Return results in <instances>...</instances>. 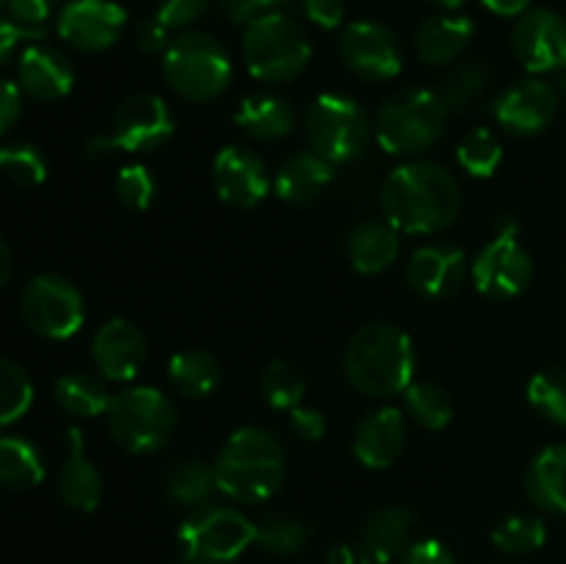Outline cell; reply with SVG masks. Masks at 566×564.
Returning <instances> with one entry per match:
<instances>
[{
    "label": "cell",
    "instance_id": "cell-1",
    "mask_svg": "<svg viewBox=\"0 0 566 564\" xmlns=\"http://www.w3.org/2000/svg\"><path fill=\"white\" fill-rule=\"evenodd\" d=\"M381 213L396 230L434 236L462 213V186L451 169L431 160H409L387 175L379 194Z\"/></svg>",
    "mask_w": 566,
    "mask_h": 564
},
{
    "label": "cell",
    "instance_id": "cell-2",
    "mask_svg": "<svg viewBox=\"0 0 566 564\" xmlns=\"http://www.w3.org/2000/svg\"><path fill=\"white\" fill-rule=\"evenodd\" d=\"M213 468L216 484L227 498L241 503H263L285 484V446L274 431L263 426H243L227 437Z\"/></svg>",
    "mask_w": 566,
    "mask_h": 564
},
{
    "label": "cell",
    "instance_id": "cell-3",
    "mask_svg": "<svg viewBox=\"0 0 566 564\" xmlns=\"http://www.w3.org/2000/svg\"><path fill=\"white\" fill-rule=\"evenodd\" d=\"M418 354H415L412 337L396 324L376 321L363 326L348 341L343 354V374L348 385L363 396L392 398L407 393L412 385Z\"/></svg>",
    "mask_w": 566,
    "mask_h": 564
},
{
    "label": "cell",
    "instance_id": "cell-4",
    "mask_svg": "<svg viewBox=\"0 0 566 564\" xmlns=\"http://www.w3.org/2000/svg\"><path fill=\"white\" fill-rule=\"evenodd\" d=\"M448 111L437 92L429 88H401L390 94L376 111L374 133L381 149L401 158H418L442 138Z\"/></svg>",
    "mask_w": 566,
    "mask_h": 564
},
{
    "label": "cell",
    "instance_id": "cell-5",
    "mask_svg": "<svg viewBox=\"0 0 566 564\" xmlns=\"http://www.w3.org/2000/svg\"><path fill=\"white\" fill-rule=\"evenodd\" d=\"M243 61L252 77L263 83H287L302 75L313 55L302 22L282 11H269L243 28Z\"/></svg>",
    "mask_w": 566,
    "mask_h": 564
},
{
    "label": "cell",
    "instance_id": "cell-6",
    "mask_svg": "<svg viewBox=\"0 0 566 564\" xmlns=\"http://www.w3.org/2000/svg\"><path fill=\"white\" fill-rule=\"evenodd\" d=\"M164 77L180 97L210 103L232 83V59L224 44L202 31L171 39L164 53Z\"/></svg>",
    "mask_w": 566,
    "mask_h": 564
},
{
    "label": "cell",
    "instance_id": "cell-7",
    "mask_svg": "<svg viewBox=\"0 0 566 564\" xmlns=\"http://www.w3.org/2000/svg\"><path fill=\"white\" fill-rule=\"evenodd\" d=\"M105 418L116 446L136 457L169 446L177 429L175 404L155 387H125L114 393Z\"/></svg>",
    "mask_w": 566,
    "mask_h": 564
},
{
    "label": "cell",
    "instance_id": "cell-8",
    "mask_svg": "<svg viewBox=\"0 0 566 564\" xmlns=\"http://www.w3.org/2000/svg\"><path fill=\"white\" fill-rule=\"evenodd\" d=\"M304 136L313 153L337 164H354L368 149L374 125L363 105L346 94H321L304 114Z\"/></svg>",
    "mask_w": 566,
    "mask_h": 564
},
{
    "label": "cell",
    "instance_id": "cell-9",
    "mask_svg": "<svg viewBox=\"0 0 566 564\" xmlns=\"http://www.w3.org/2000/svg\"><path fill=\"white\" fill-rule=\"evenodd\" d=\"M470 276L475 282V291L484 293L486 299L506 302V299L520 296L534 280V260L528 249L517 238V221L512 213H503L497 219V232L490 243L479 249Z\"/></svg>",
    "mask_w": 566,
    "mask_h": 564
},
{
    "label": "cell",
    "instance_id": "cell-10",
    "mask_svg": "<svg viewBox=\"0 0 566 564\" xmlns=\"http://www.w3.org/2000/svg\"><path fill=\"white\" fill-rule=\"evenodd\" d=\"M254 542V523L230 506H202L188 514L177 531L180 553L208 564H227Z\"/></svg>",
    "mask_w": 566,
    "mask_h": 564
},
{
    "label": "cell",
    "instance_id": "cell-11",
    "mask_svg": "<svg viewBox=\"0 0 566 564\" xmlns=\"http://www.w3.org/2000/svg\"><path fill=\"white\" fill-rule=\"evenodd\" d=\"M22 321L44 341H66L86 318V302L70 280L59 274H39L25 285L20 299Z\"/></svg>",
    "mask_w": 566,
    "mask_h": 564
},
{
    "label": "cell",
    "instance_id": "cell-12",
    "mask_svg": "<svg viewBox=\"0 0 566 564\" xmlns=\"http://www.w3.org/2000/svg\"><path fill=\"white\" fill-rule=\"evenodd\" d=\"M337 50H340L343 64L359 81H392V77H398V72L403 66V50L398 36L390 28L374 20H357L343 28Z\"/></svg>",
    "mask_w": 566,
    "mask_h": 564
},
{
    "label": "cell",
    "instance_id": "cell-13",
    "mask_svg": "<svg viewBox=\"0 0 566 564\" xmlns=\"http://www.w3.org/2000/svg\"><path fill=\"white\" fill-rule=\"evenodd\" d=\"M171 136H175V114L158 94H130L116 105L111 116V138L122 153H153Z\"/></svg>",
    "mask_w": 566,
    "mask_h": 564
},
{
    "label": "cell",
    "instance_id": "cell-14",
    "mask_svg": "<svg viewBox=\"0 0 566 564\" xmlns=\"http://www.w3.org/2000/svg\"><path fill=\"white\" fill-rule=\"evenodd\" d=\"M127 11L114 0H70L59 14V36L81 53H103L119 42Z\"/></svg>",
    "mask_w": 566,
    "mask_h": 564
},
{
    "label": "cell",
    "instance_id": "cell-15",
    "mask_svg": "<svg viewBox=\"0 0 566 564\" xmlns=\"http://www.w3.org/2000/svg\"><path fill=\"white\" fill-rule=\"evenodd\" d=\"M514 59L528 72H553L566 64V20L553 9H531L512 31Z\"/></svg>",
    "mask_w": 566,
    "mask_h": 564
},
{
    "label": "cell",
    "instance_id": "cell-16",
    "mask_svg": "<svg viewBox=\"0 0 566 564\" xmlns=\"http://www.w3.org/2000/svg\"><path fill=\"white\" fill-rule=\"evenodd\" d=\"M558 114V92L542 77L512 83L492 103V116L514 136H534L551 127Z\"/></svg>",
    "mask_w": 566,
    "mask_h": 564
},
{
    "label": "cell",
    "instance_id": "cell-17",
    "mask_svg": "<svg viewBox=\"0 0 566 564\" xmlns=\"http://www.w3.org/2000/svg\"><path fill=\"white\" fill-rule=\"evenodd\" d=\"M213 188L232 208H258L269 197V166L254 149L230 144L213 158Z\"/></svg>",
    "mask_w": 566,
    "mask_h": 564
},
{
    "label": "cell",
    "instance_id": "cell-18",
    "mask_svg": "<svg viewBox=\"0 0 566 564\" xmlns=\"http://www.w3.org/2000/svg\"><path fill=\"white\" fill-rule=\"evenodd\" d=\"M92 354L105 379L130 382L147 363V337L133 321L111 318L94 335Z\"/></svg>",
    "mask_w": 566,
    "mask_h": 564
},
{
    "label": "cell",
    "instance_id": "cell-19",
    "mask_svg": "<svg viewBox=\"0 0 566 564\" xmlns=\"http://www.w3.org/2000/svg\"><path fill=\"white\" fill-rule=\"evenodd\" d=\"M468 276V258L453 243H426L415 249L407 265V282L426 299H446L462 288Z\"/></svg>",
    "mask_w": 566,
    "mask_h": 564
},
{
    "label": "cell",
    "instance_id": "cell-20",
    "mask_svg": "<svg viewBox=\"0 0 566 564\" xmlns=\"http://www.w3.org/2000/svg\"><path fill=\"white\" fill-rule=\"evenodd\" d=\"M17 86L28 97L55 103V100L66 97L72 92L75 70H72V61L61 50L33 42L22 50L20 61H17Z\"/></svg>",
    "mask_w": 566,
    "mask_h": 564
},
{
    "label": "cell",
    "instance_id": "cell-21",
    "mask_svg": "<svg viewBox=\"0 0 566 564\" xmlns=\"http://www.w3.org/2000/svg\"><path fill=\"white\" fill-rule=\"evenodd\" d=\"M354 457L370 470H385L398 462L407 446V420L396 407L370 409L354 429Z\"/></svg>",
    "mask_w": 566,
    "mask_h": 564
},
{
    "label": "cell",
    "instance_id": "cell-22",
    "mask_svg": "<svg viewBox=\"0 0 566 564\" xmlns=\"http://www.w3.org/2000/svg\"><path fill=\"white\" fill-rule=\"evenodd\" d=\"M415 523H418L415 512L409 506H401V503L376 509L365 520L357 540L365 564H390L401 558L407 547L412 545Z\"/></svg>",
    "mask_w": 566,
    "mask_h": 564
},
{
    "label": "cell",
    "instance_id": "cell-23",
    "mask_svg": "<svg viewBox=\"0 0 566 564\" xmlns=\"http://www.w3.org/2000/svg\"><path fill=\"white\" fill-rule=\"evenodd\" d=\"M332 180H335V166L313 149H302L285 158V164L276 169L274 191L282 202L293 208H307L324 197Z\"/></svg>",
    "mask_w": 566,
    "mask_h": 564
},
{
    "label": "cell",
    "instance_id": "cell-24",
    "mask_svg": "<svg viewBox=\"0 0 566 564\" xmlns=\"http://www.w3.org/2000/svg\"><path fill=\"white\" fill-rule=\"evenodd\" d=\"M66 462L61 464L59 479H55V490H59L61 501L77 512H94L103 501V476L88 462L86 457V440H83L81 429H66Z\"/></svg>",
    "mask_w": 566,
    "mask_h": 564
},
{
    "label": "cell",
    "instance_id": "cell-25",
    "mask_svg": "<svg viewBox=\"0 0 566 564\" xmlns=\"http://www.w3.org/2000/svg\"><path fill=\"white\" fill-rule=\"evenodd\" d=\"M475 39V22L464 14H437L429 17L423 25L418 28L415 36V48L423 64L429 66H446L453 64L464 55V50L473 44Z\"/></svg>",
    "mask_w": 566,
    "mask_h": 564
},
{
    "label": "cell",
    "instance_id": "cell-26",
    "mask_svg": "<svg viewBox=\"0 0 566 564\" xmlns=\"http://www.w3.org/2000/svg\"><path fill=\"white\" fill-rule=\"evenodd\" d=\"M401 252L398 230L390 221H359L346 236V258L359 274H381L390 269Z\"/></svg>",
    "mask_w": 566,
    "mask_h": 564
},
{
    "label": "cell",
    "instance_id": "cell-27",
    "mask_svg": "<svg viewBox=\"0 0 566 564\" xmlns=\"http://www.w3.org/2000/svg\"><path fill=\"white\" fill-rule=\"evenodd\" d=\"M235 125L254 142H282L296 127V111L280 94H249L238 105Z\"/></svg>",
    "mask_w": 566,
    "mask_h": 564
},
{
    "label": "cell",
    "instance_id": "cell-28",
    "mask_svg": "<svg viewBox=\"0 0 566 564\" xmlns=\"http://www.w3.org/2000/svg\"><path fill=\"white\" fill-rule=\"evenodd\" d=\"M531 503L551 514H566V446H547L525 473Z\"/></svg>",
    "mask_w": 566,
    "mask_h": 564
},
{
    "label": "cell",
    "instance_id": "cell-29",
    "mask_svg": "<svg viewBox=\"0 0 566 564\" xmlns=\"http://www.w3.org/2000/svg\"><path fill=\"white\" fill-rule=\"evenodd\" d=\"M169 382L182 398H205L219 387L221 363L205 348H186L169 363Z\"/></svg>",
    "mask_w": 566,
    "mask_h": 564
},
{
    "label": "cell",
    "instance_id": "cell-30",
    "mask_svg": "<svg viewBox=\"0 0 566 564\" xmlns=\"http://www.w3.org/2000/svg\"><path fill=\"white\" fill-rule=\"evenodd\" d=\"M492 81V70L484 61H464V64L453 66L446 77L440 81V86L434 88L437 97L442 100L446 111L451 116L468 114L475 105L484 100L486 86Z\"/></svg>",
    "mask_w": 566,
    "mask_h": 564
},
{
    "label": "cell",
    "instance_id": "cell-31",
    "mask_svg": "<svg viewBox=\"0 0 566 564\" xmlns=\"http://www.w3.org/2000/svg\"><path fill=\"white\" fill-rule=\"evenodd\" d=\"M53 396L55 404L75 418H97V415L108 412L111 404L108 387L88 370H70V374L59 376L53 385Z\"/></svg>",
    "mask_w": 566,
    "mask_h": 564
},
{
    "label": "cell",
    "instance_id": "cell-32",
    "mask_svg": "<svg viewBox=\"0 0 566 564\" xmlns=\"http://www.w3.org/2000/svg\"><path fill=\"white\" fill-rule=\"evenodd\" d=\"M44 479V457L36 442L20 435L0 437V484L31 490Z\"/></svg>",
    "mask_w": 566,
    "mask_h": 564
},
{
    "label": "cell",
    "instance_id": "cell-33",
    "mask_svg": "<svg viewBox=\"0 0 566 564\" xmlns=\"http://www.w3.org/2000/svg\"><path fill=\"white\" fill-rule=\"evenodd\" d=\"M254 542L271 556H296L307 547L310 525L291 512H269L254 520Z\"/></svg>",
    "mask_w": 566,
    "mask_h": 564
},
{
    "label": "cell",
    "instance_id": "cell-34",
    "mask_svg": "<svg viewBox=\"0 0 566 564\" xmlns=\"http://www.w3.org/2000/svg\"><path fill=\"white\" fill-rule=\"evenodd\" d=\"M216 490H219L216 468L202 459H186V462L175 464L166 476V492H169L171 501L186 509L208 506Z\"/></svg>",
    "mask_w": 566,
    "mask_h": 564
},
{
    "label": "cell",
    "instance_id": "cell-35",
    "mask_svg": "<svg viewBox=\"0 0 566 564\" xmlns=\"http://www.w3.org/2000/svg\"><path fill=\"white\" fill-rule=\"evenodd\" d=\"M407 412L412 415L415 424L429 431H440L451 424L453 418V398L437 382H412L403 393Z\"/></svg>",
    "mask_w": 566,
    "mask_h": 564
},
{
    "label": "cell",
    "instance_id": "cell-36",
    "mask_svg": "<svg viewBox=\"0 0 566 564\" xmlns=\"http://www.w3.org/2000/svg\"><path fill=\"white\" fill-rule=\"evenodd\" d=\"M260 393L265 404L274 409H296L298 401L307 393V379L304 370L291 359H274L265 365L263 379H260Z\"/></svg>",
    "mask_w": 566,
    "mask_h": 564
},
{
    "label": "cell",
    "instance_id": "cell-37",
    "mask_svg": "<svg viewBox=\"0 0 566 564\" xmlns=\"http://www.w3.org/2000/svg\"><path fill=\"white\" fill-rule=\"evenodd\" d=\"M547 525L545 520L536 514H509L492 531V542L497 551L509 553V556H525L545 545Z\"/></svg>",
    "mask_w": 566,
    "mask_h": 564
},
{
    "label": "cell",
    "instance_id": "cell-38",
    "mask_svg": "<svg viewBox=\"0 0 566 564\" xmlns=\"http://www.w3.org/2000/svg\"><path fill=\"white\" fill-rule=\"evenodd\" d=\"M0 175L20 188L42 186L48 177V160L31 142H9L0 147Z\"/></svg>",
    "mask_w": 566,
    "mask_h": 564
},
{
    "label": "cell",
    "instance_id": "cell-39",
    "mask_svg": "<svg viewBox=\"0 0 566 564\" xmlns=\"http://www.w3.org/2000/svg\"><path fill=\"white\" fill-rule=\"evenodd\" d=\"M33 404V382L20 363L9 357H0V429L31 409Z\"/></svg>",
    "mask_w": 566,
    "mask_h": 564
},
{
    "label": "cell",
    "instance_id": "cell-40",
    "mask_svg": "<svg viewBox=\"0 0 566 564\" xmlns=\"http://www.w3.org/2000/svg\"><path fill=\"white\" fill-rule=\"evenodd\" d=\"M457 160L468 175L473 177H490L503 160L501 138L490 130V127H475L462 138L457 149Z\"/></svg>",
    "mask_w": 566,
    "mask_h": 564
},
{
    "label": "cell",
    "instance_id": "cell-41",
    "mask_svg": "<svg viewBox=\"0 0 566 564\" xmlns=\"http://www.w3.org/2000/svg\"><path fill=\"white\" fill-rule=\"evenodd\" d=\"M528 401L551 424L566 429V368H545L528 382Z\"/></svg>",
    "mask_w": 566,
    "mask_h": 564
},
{
    "label": "cell",
    "instance_id": "cell-42",
    "mask_svg": "<svg viewBox=\"0 0 566 564\" xmlns=\"http://www.w3.org/2000/svg\"><path fill=\"white\" fill-rule=\"evenodd\" d=\"M114 191L119 205H125L127 210H147L153 205L155 191H158V182L149 175L147 166L133 164L119 169L114 180Z\"/></svg>",
    "mask_w": 566,
    "mask_h": 564
},
{
    "label": "cell",
    "instance_id": "cell-43",
    "mask_svg": "<svg viewBox=\"0 0 566 564\" xmlns=\"http://www.w3.org/2000/svg\"><path fill=\"white\" fill-rule=\"evenodd\" d=\"M210 3H213V0H158L155 17H158L166 28H188L210 9Z\"/></svg>",
    "mask_w": 566,
    "mask_h": 564
},
{
    "label": "cell",
    "instance_id": "cell-44",
    "mask_svg": "<svg viewBox=\"0 0 566 564\" xmlns=\"http://www.w3.org/2000/svg\"><path fill=\"white\" fill-rule=\"evenodd\" d=\"M28 39H44V28H31L22 25L17 20H0V66L14 55V50L20 48Z\"/></svg>",
    "mask_w": 566,
    "mask_h": 564
},
{
    "label": "cell",
    "instance_id": "cell-45",
    "mask_svg": "<svg viewBox=\"0 0 566 564\" xmlns=\"http://www.w3.org/2000/svg\"><path fill=\"white\" fill-rule=\"evenodd\" d=\"M401 564H457V558L440 540H418L407 547Z\"/></svg>",
    "mask_w": 566,
    "mask_h": 564
},
{
    "label": "cell",
    "instance_id": "cell-46",
    "mask_svg": "<svg viewBox=\"0 0 566 564\" xmlns=\"http://www.w3.org/2000/svg\"><path fill=\"white\" fill-rule=\"evenodd\" d=\"M291 431L302 440H321L326 435V415L315 407L291 409Z\"/></svg>",
    "mask_w": 566,
    "mask_h": 564
},
{
    "label": "cell",
    "instance_id": "cell-47",
    "mask_svg": "<svg viewBox=\"0 0 566 564\" xmlns=\"http://www.w3.org/2000/svg\"><path fill=\"white\" fill-rule=\"evenodd\" d=\"M219 6L232 25H249L252 20L276 9L274 0H219Z\"/></svg>",
    "mask_w": 566,
    "mask_h": 564
},
{
    "label": "cell",
    "instance_id": "cell-48",
    "mask_svg": "<svg viewBox=\"0 0 566 564\" xmlns=\"http://www.w3.org/2000/svg\"><path fill=\"white\" fill-rule=\"evenodd\" d=\"M302 9L310 22L318 28H337L346 17V0H302Z\"/></svg>",
    "mask_w": 566,
    "mask_h": 564
},
{
    "label": "cell",
    "instance_id": "cell-49",
    "mask_svg": "<svg viewBox=\"0 0 566 564\" xmlns=\"http://www.w3.org/2000/svg\"><path fill=\"white\" fill-rule=\"evenodd\" d=\"M22 116V88L9 77H0V136L17 125Z\"/></svg>",
    "mask_w": 566,
    "mask_h": 564
},
{
    "label": "cell",
    "instance_id": "cell-50",
    "mask_svg": "<svg viewBox=\"0 0 566 564\" xmlns=\"http://www.w3.org/2000/svg\"><path fill=\"white\" fill-rule=\"evenodd\" d=\"M59 0H9V11L17 22L31 28H42L44 20L55 11Z\"/></svg>",
    "mask_w": 566,
    "mask_h": 564
},
{
    "label": "cell",
    "instance_id": "cell-51",
    "mask_svg": "<svg viewBox=\"0 0 566 564\" xmlns=\"http://www.w3.org/2000/svg\"><path fill=\"white\" fill-rule=\"evenodd\" d=\"M171 28H166L158 17L153 20H144L136 31V44L144 55H153V53H166V48L171 44L169 39Z\"/></svg>",
    "mask_w": 566,
    "mask_h": 564
},
{
    "label": "cell",
    "instance_id": "cell-52",
    "mask_svg": "<svg viewBox=\"0 0 566 564\" xmlns=\"http://www.w3.org/2000/svg\"><path fill=\"white\" fill-rule=\"evenodd\" d=\"M116 144L114 138H111V133H97V136L88 138L86 144H83V158L86 160H108L111 155L116 153Z\"/></svg>",
    "mask_w": 566,
    "mask_h": 564
},
{
    "label": "cell",
    "instance_id": "cell-53",
    "mask_svg": "<svg viewBox=\"0 0 566 564\" xmlns=\"http://www.w3.org/2000/svg\"><path fill=\"white\" fill-rule=\"evenodd\" d=\"M497 17H523L531 11V0H481Z\"/></svg>",
    "mask_w": 566,
    "mask_h": 564
},
{
    "label": "cell",
    "instance_id": "cell-54",
    "mask_svg": "<svg viewBox=\"0 0 566 564\" xmlns=\"http://www.w3.org/2000/svg\"><path fill=\"white\" fill-rule=\"evenodd\" d=\"M329 564H365V558L357 542H354V545L340 542V545H335L329 551Z\"/></svg>",
    "mask_w": 566,
    "mask_h": 564
},
{
    "label": "cell",
    "instance_id": "cell-55",
    "mask_svg": "<svg viewBox=\"0 0 566 564\" xmlns=\"http://www.w3.org/2000/svg\"><path fill=\"white\" fill-rule=\"evenodd\" d=\"M9 274H11V249L9 243H6V238L0 236V288L6 285Z\"/></svg>",
    "mask_w": 566,
    "mask_h": 564
},
{
    "label": "cell",
    "instance_id": "cell-56",
    "mask_svg": "<svg viewBox=\"0 0 566 564\" xmlns=\"http://www.w3.org/2000/svg\"><path fill=\"white\" fill-rule=\"evenodd\" d=\"M429 3L440 6V9H446V11H453V9H459V6L468 3V0H429Z\"/></svg>",
    "mask_w": 566,
    "mask_h": 564
},
{
    "label": "cell",
    "instance_id": "cell-57",
    "mask_svg": "<svg viewBox=\"0 0 566 564\" xmlns=\"http://www.w3.org/2000/svg\"><path fill=\"white\" fill-rule=\"evenodd\" d=\"M175 564H208V562H202V558H197V556H188V553H180Z\"/></svg>",
    "mask_w": 566,
    "mask_h": 564
},
{
    "label": "cell",
    "instance_id": "cell-58",
    "mask_svg": "<svg viewBox=\"0 0 566 564\" xmlns=\"http://www.w3.org/2000/svg\"><path fill=\"white\" fill-rule=\"evenodd\" d=\"M558 94L566 100V64L558 70Z\"/></svg>",
    "mask_w": 566,
    "mask_h": 564
},
{
    "label": "cell",
    "instance_id": "cell-59",
    "mask_svg": "<svg viewBox=\"0 0 566 564\" xmlns=\"http://www.w3.org/2000/svg\"><path fill=\"white\" fill-rule=\"evenodd\" d=\"M296 3H302V0H274L276 9H287V6H296Z\"/></svg>",
    "mask_w": 566,
    "mask_h": 564
},
{
    "label": "cell",
    "instance_id": "cell-60",
    "mask_svg": "<svg viewBox=\"0 0 566 564\" xmlns=\"http://www.w3.org/2000/svg\"><path fill=\"white\" fill-rule=\"evenodd\" d=\"M3 3H9V0H0V6H3Z\"/></svg>",
    "mask_w": 566,
    "mask_h": 564
}]
</instances>
